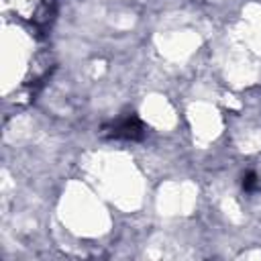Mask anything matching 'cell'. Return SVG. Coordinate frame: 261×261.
Instances as JSON below:
<instances>
[{
  "mask_svg": "<svg viewBox=\"0 0 261 261\" xmlns=\"http://www.w3.org/2000/svg\"><path fill=\"white\" fill-rule=\"evenodd\" d=\"M243 190L249 192V194L259 190V177H257L255 171H247V173L243 175Z\"/></svg>",
  "mask_w": 261,
  "mask_h": 261,
  "instance_id": "obj_2",
  "label": "cell"
},
{
  "mask_svg": "<svg viewBox=\"0 0 261 261\" xmlns=\"http://www.w3.org/2000/svg\"><path fill=\"white\" fill-rule=\"evenodd\" d=\"M145 133H147L145 124L135 114H126L122 118H116L114 122H110L102 128V137L116 139V141H141L145 137Z\"/></svg>",
  "mask_w": 261,
  "mask_h": 261,
  "instance_id": "obj_1",
  "label": "cell"
}]
</instances>
